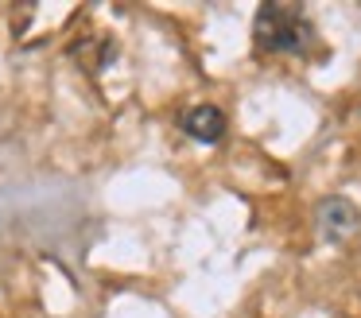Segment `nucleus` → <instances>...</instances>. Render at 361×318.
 I'll use <instances>...</instances> for the list:
<instances>
[{
	"label": "nucleus",
	"mask_w": 361,
	"mask_h": 318,
	"mask_svg": "<svg viewBox=\"0 0 361 318\" xmlns=\"http://www.w3.org/2000/svg\"><path fill=\"white\" fill-rule=\"evenodd\" d=\"M252 39L260 54H303L311 43V23L299 4H260Z\"/></svg>",
	"instance_id": "nucleus-1"
},
{
	"label": "nucleus",
	"mask_w": 361,
	"mask_h": 318,
	"mask_svg": "<svg viewBox=\"0 0 361 318\" xmlns=\"http://www.w3.org/2000/svg\"><path fill=\"white\" fill-rule=\"evenodd\" d=\"M314 217H319V233L330 240V245H345V240H350L353 233L361 229L357 206H353L350 198H342V194H334V198H322L319 209H314Z\"/></svg>",
	"instance_id": "nucleus-2"
},
{
	"label": "nucleus",
	"mask_w": 361,
	"mask_h": 318,
	"mask_svg": "<svg viewBox=\"0 0 361 318\" xmlns=\"http://www.w3.org/2000/svg\"><path fill=\"white\" fill-rule=\"evenodd\" d=\"M183 132L202 140V144H218V140L226 136V113L214 109V105H195L183 116Z\"/></svg>",
	"instance_id": "nucleus-3"
}]
</instances>
